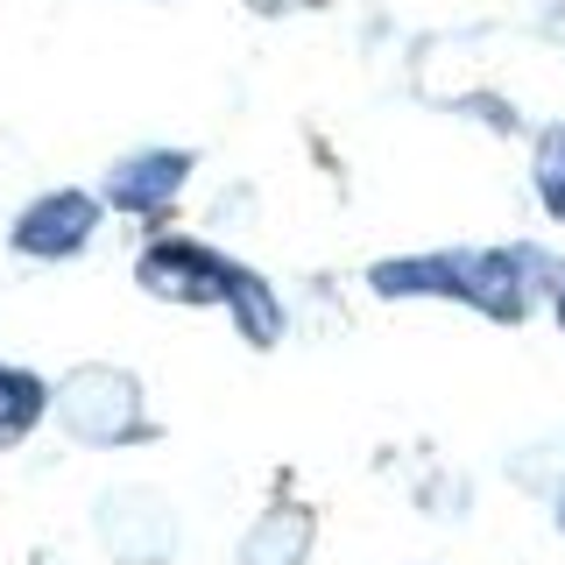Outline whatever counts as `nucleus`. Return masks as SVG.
Wrapping results in <instances>:
<instances>
[{
	"mask_svg": "<svg viewBox=\"0 0 565 565\" xmlns=\"http://www.w3.org/2000/svg\"><path fill=\"white\" fill-rule=\"evenodd\" d=\"M544 262L530 247H452V255H396L375 262L367 282L375 297H452V305L494 318V326H516L530 311V290H537Z\"/></svg>",
	"mask_w": 565,
	"mask_h": 565,
	"instance_id": "nucleus-1",
	"label": "nucleus"
},
{
	"mask_svg": "<svg viewBox=\"0 0 565 565\" xmlns=\"http://www.w3.org/2000/svg\"><path fill=\"white\" fill-rule=\"evenodd\" d=\"M558 326H565V276H558Z\"/></svg>",
	"mask_w": 565,
	"mask_h": 565,
	"instance_id": "nucleus-12",
	"label": "nucleus"
},
{
	"mask_svg": "<svg viewBox=\"0 0 565 565\" xmlns=\"http://www.w3.org/2000/svg\"><path fill=\"white\" fill-rule=\"evenodd\" d=\"M50 388L43 375H29V367H0V446H22L35 424L50 417Z\"/></svg>",
	"mask_w": 565,
	"mask_h": 565,
	"instance_id": "nucleus-8",
	"label": "nucleus"
},
{
	"mask_svg": "<svg viewBox=\"0 0 565 565\" xmlns=\"http://www.w3.org/2000/svg\"><path fill=\"white\" fill-rule=\"evenodd\" d=\"M530 184H537L544 212H552V220H565V120L537 135V163H530Z\"/></svg>",
	"mask_w": 565,
	"mask_h": 565,
	"instance_id": "nucleus-10",
	"label": "nucleus"
},
{
	"mask_svg": "<svg viewBox=\"0 0 565 565\" xmlns=\"http://www.w3.org/2000/svg\"><path fill=\"white\" fill-rule=\"evenodd\" d=\"M50 411L78 446H128V438H149V411H141V382L128 367H71L50 396Z\"/></svg>",
	"mask_w": 565,
	"mask_h": 565,
	"instance_id": "nucleus-2",
	"label": "nucleus"
},
{
	"mask_svg": "<svg viewBox=\"0 0 565 565\" xmlns=\"http://www.w3.org/2000/svg\"><path fill=\"white\" fill-rule=\"evenodd\" d=\"M247 14H305V8H318V0H241Z\"/></svg>",
	"mask_w": 565,
	"mask_h": 565,
	"instance_id": "nucleus-11",
	"label": "nucleus"
},
{
	"mask_svg": "<svg viewBox=\"0 0 565 565\" xmlns=\"http://www.w3.org/2000/svg\"><path fill=\"white\" fill-rule=\"evenodd\" d=\"M99 537L120 565H163L177 552V516L163 509V494L120 488V494L99 502Z\"/></svg>",
	"mask_w": 565,
	"mask_h": 565,
	"instance_id": "nucleus-4",
	"label": "nucleus"
},
{
	"mask_svg": "<svg viewBox=\"0 0 565 565\" xmlns=\"http://www.w3.org/2000/svg\"><path fill=\"white\" fill-rule=\"evenodd\" d=\"M99 205L93 191H43L22 220H14V255H29V262H71L85 241H93V226H99Z\"/></svg>",
	"mask_w": 565,
	"mask_h": 565,
	"instance_id": "nucleus-5",
	"label": "nucleus"
},
{
	"mask_svg": "<svg viewBox=\"0 0 565 565\" xmlns=\"http://www.w3.org/2000/svg\"><path fill=\"white\" fill-rule=\"evenodd\" d=\"M234 276H241L234 255H220V247H205L191 234H163L135 255V282L149 297H163V305H226Z\"/></svg>",
	"mask_w": 565,
	"mask_h": 565,
	"instance_id": "nucleus-3",
	"label": "nucleus"
},
{
	"mask_svg": "<svg viewBox=\"0 0 565 565\" xmlns=\"http://www.w3.org/2000/svg\"><path fill=\"white\" fill-rule=\"evenodd\" d=\"M558 530H565V488H558Z\"/></svg>",
	"mask_w": 565,
	"mask_h": 565,
	"instance_id": "nucleus-13",
	"label": "nucleus"
},
{
	"mask_svg": "<svg viewBox=\"0 0 565 565\" xmlns=\"http://www.w3.org/2000/svg\"><path fill=\"white\" fill-rule=\"evenodd\" d=\"M311 537H318L311 509L305 502H276V509H262L255 530L241 537V565H305Z\"/></svg>",
	"mask_w": 565,
	"mask_h": 565,
	"instance_id": "nucleus-7",
	"label": "nucleus"
},
{
	"mask_svg": "<svg viewBox=\"0 0 565 565\" xmlns=\"http://www.w3.org/2000/svg\"><path fill=\"white\" fill-rule=\"evenodd\" d=\"M226 311H234V326H241L247 347H276V340H282V297H276L255 269H247V262H241V276H234V297H226Z\"/></svg>",
	"mask_w": 565,
	"mask_h": 565,
	"instance_id": "nucleus-9",
	"label": "nucleus"
},
{
	"mask_svg": "<svg viewBox=\"0 0 565 565\" xmlns=\"http://www.w3.org/2000/svg\"><path fill=\"white\" fill-rule=\"evenodd\" d=\"M191 177V149H135L128 163L106 170L99 199L114 212H141V220H156V212H170V199L184 191Z\"/></svg>",
	"mask_w": 565,
	"mask_h": 565,
	"instance_id": "nucleus-6",
	"label": "nucleus"
}]
</instances>
